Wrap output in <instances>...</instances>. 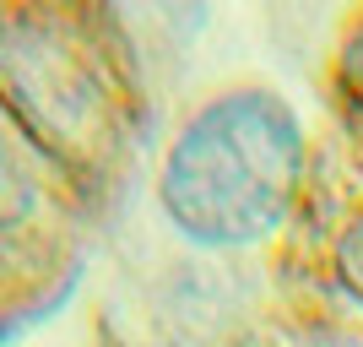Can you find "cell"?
Segmentation results:
<instances>
[{"mask_svg": "<svg viewBox=\"0 0 363 347\" xmlns=\"http://www.w3.org/2000/svg\"><path fill=\"white\" fill-rule=\"evenodd\" d=\"M342 71H347L352 98H363V22H358V33L347 38V60H342Z\"/></svg>", "mask_w": 363, "mask_h": 347, "instance_id": "5", "label": "cell"}, {"mask_svg": "<svg viewBox=\"0 0 363 347\" xmlns=\"http://www.w3.org/2000/svg\"><path fill=\"white\" fill-rule=\"evenodd\" d=\"M33 206H38V190H33L28 168L16 163V152L0 141V228H16L28 223Z\"/></svg>", "mask_w": 363, "mask_h": 347, "instance_id": "3", "label": "cell"}, {"mask_svg": "<svg viewBox=\"0 0 363 347\" xmlns=\"http://www.w3.org/2000/svg\"><path fill=\"white\" fill-rule=\"evenodd\" d=\"M336 277L347 287V299L363 309V217L347 223V233L336 239Z\"/></svg>", "mask_w": 363, "mask_h": 347, "instance_id": "4", "label": "cell"}, {"mask_svg": "<svg viewBox=\"0 0 363 347\" xmlns=\"http://www.w3.org/2000/svg\"><path fill=\"white\" fill-rule=\"evenodd\" d=\"M303 180V125L277 92L239 87L196 109L163 158L157 196L184 239L255 244L266 239Z\"/></svg>", "mask_w": 363, "mask_h": 347, "instance_id": "1", "label": "cell"}, {"mask_svg": "<svg viewBox=\"0 0 363 347\" xmlns=\"http://www.w3.org/2000/svg\"><path fill=\"white\" fill-rule=\"evenodd\" d=\"M342 347H363V342H342Z\"/></svg>", "mask_w": 363, "mask_h": 347, "instance_id": "6", "label": "cell"}, {"mask_svg": "<svg viewBox=\"0 0 363 347\" xmlns=\"http://www.w3.org/2000/svg\"><path fill=\"white\" fill-rule=\"evenodd\" d=\"M0 104L60 163L108 136V82L87 28L60 11H0Z\"/></svg>", "mask_w": 363, "mask_h": 347, "instance_id": "2", "label": "cell"}]
</instances>
